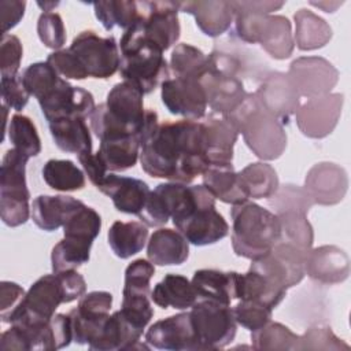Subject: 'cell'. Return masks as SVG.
Returning <instances> with one entry per match:
<instances>
[{
	"label": "cell",
	"instance_id": "6da1fadb",
	"mask_svg": "<svg viewBox=\"0 0 351 351\" xmlns=\"http://www.w3.org/2000/svg\"><path fill=\"white\" fill-rule=\"evenodd\" d=\"M141 169L151 177L189 184L207 170L202 123L192 119L158 123L141 141Z\"/></svg>",
	"mask_w": 351,
	"mask_h": 351
},
{
	"label": "cell",
	"instance_id": "7a4b0ae2",
	"mask_svg": "<svg viewBox=\"0 0 351 351\" xmlns=\"http://www.w3.org/2000/svg\"><path fill=\"white\" fill-rule=\"evenodd\" d=\"M144 93L134 85L122 81L107 93L106 101L96 106L89 121L99 140L137 136L143 138L159 123L154 110H145Z\"/></svg>",
	"mask_w": 351,
	"mask_h": 351
},
{
	"label": "cell",
	"instance_id": "3957f363",
	"mask_svg": "<svg viewBox=\"0 0 351 351\" xmlns=\"http://www.w3.org/2000/svg\"><path fill=\"white\" fill-rule=\"evenodd\" d=\"M85 293V278L75 269L45 274L30 285L8 324L48 322L62 303L77 300Z\"/></svg>",
	"mask_w": 351,
	"mask_h": 351
},
{
	"label": "cell",
	"instance_id": "277c9868",
	"mask_svg": "<svg viewBox=\"0 0 351 351\" xmlns=\"http://www.w3.org/2000/svg\"><path fill=\"white\" fill-rule=\"evenodd\" d=\"M226 118L241 133L252 154L262 160L278 159L287 148V133L282 123L269 114L254 92H247L243 103Z\"/></svg>",
	"mask_w": 351,
	"mask_h": 351
},
{
	"label": "cell",
	"instance_id": "5b68a950",
	"mask_svg": "<svg viewBox=\"0 0 351 351\" xmlns=\"http://www.w3.org/2000/svg\"><path fill=\"white\" fill-rule=\"evenodd\" d=\"M232 217V248L237 256L251 261L266 255L281 241L278 217L254 202L234 204Z\"/></svg>",
	"mask_w": 351,
	"mask_h": 351
},
{
	"label": "cell",
	"instance_id": "8992f818",
	"mask_svg": "<svg viewBox=\"0 0 351 351\" xmlns=\"http://www.w3.org/2000/svg\"><path fill=\"white\" fill-rule=\"evenodd\" d=\"M171 219L188 243L199 247L214 244L229 233L228 222L215 208V197L203 184L188 186Z\"/></svg>",
	"mask_w": 351,
	"mask_h": 351
},
{
	"label": "cell",
	"instance_id": "52a82bcc",
	"mask_svg": "<svg viewBox=\"0 0 351 351\" xmlns=\"http://www.w3.org/2000/svg\"><path fill=\"white\" fill-rule=\"evenodd\" d=\"M119 74L123 81L151 93L169 78V66L163 51L140 33L136 25L125 30L119 40Z\"/></svg>",
	"mask_w": 351,
	"mask_h": 351
},
{
	"label": "cell",
	"instance_id": "ba28073f",
	"mask_svg": "<svg viewBox=\"0 0 351 351\" xmlns=\"http://www.w3.org/2000/svg\"><path fill=\"white\" fill-rule=\"evenodd\" d=\"M234 18L230 37L244 44H259L277 60L291 58L295 49L292 25L284 15H273L240 8L232 1Z\"/></svg>",
	"mask_w": 351,
	"mask_h": 351
},
{
	"label": "cell",
	"instance_id": "9c48e42d",
	"mask_svg": "<svg viewBox=\"0 0 351 351\" xmlns=\"http://www.w3.org/2000/svg\"><path fill=\"white\" fill-rule=\"evenodd\" d=\"M27 160L26 155L11 148L4 154L0 166V217L11 228L23 225L32 215L26 185Z\"/></svg>",
	"mask_w": 351,
	"mask_h": 351
},
{
	"label": "cell",
	"instance_id": "30bf717a",
	"mask_svg": "<svg viewBox=\"0 0 351 351\" xmlns=\"http://www.w3.org/2000/svg\"><path fill=\"white\" fill-rule=\"evenodd\" d=\"M73 341L69 314H55L48 322L12 324L0 336V350H59Z\"/></svg>",
	"mask_w": 351,
	"mask_h": 351
},
{
	"label": "cell",
	"instance_id": "8fae6325",
	"mask_svg": "<svg viewBox=\"0 0 351 351\" xmlns=\"http://www.w3.org/2000/svg\"><path fill=\"white\" fill-rule=\"evenodd\" d=\"M189 314L200 351L221 350L233 341L237 322L229 304L197 300Z\"/></svg>",
	"mask_w": 351,
	"mask_h": 351
},
{
	"label": "cell",
	"instance_id": "7c38bea8",
	"mask_svg": "<svg viewBox=\"0 0 351 351\" xmlns=\"http://www.w3.org/2000/svg\"><path fill=\"white\" fill-rule=\"evenodd\" d=\"M69 49L90 78L107 80L119 70V45L112 36L100 37L93 30H85L73 38Z\"/></svg>",
	"mask_w": 351,
	"mask_h": 351
},
{
	"label": "cell",
	"instance_id": "4fadbf2b",
	"mask_svg": "<svg viewBox=\"0 0 351 351\" xmlns=\"http://www.w3.org/2000/svg\"><path fill=\"white\" fill-rule=\"evenodd\" d=\"M214 70L243 80L258 82L270 71L269 63L248 44H244L233 37L215 43L208 55Z\"/></svg>",
	"mask_w": 351,
	"mask_h": 351
},
{
	"label": "cell",
	"instance_id": "5bb4252c",
	"mask_svg": "<svg viewBox=\"0 0 351 351\" xmlns=\"http://www.w3.org/2000/svg\"><path fill=\"white\" fill-rule=\"evenodd\" d=\"M140 18L134 23L143 37L163 52L174 45L181 33L178 1H138Z\"/></svg>",
	"mask_w": 351,
	"mask_h": 351
},
{
	"label": "cell",
	"instance_id": "9a60e30c",
	"mask_svg": "<svg viewBox=\"0 0 351 351\" xmlns=\"http://www.w3.org/2000/svg\"><path fill=\"white\" fill-rule=\"evenodd\" d=\"M306 254L307 252L291 243L278 241L266 255L252 261L250 269L266 276L273 282L288 291L298 285L306 276Z\"/></svg>",
	"mask_w": 351,
	"mask_h": 351
},
{
	"label": "cell",
	"instance_id": "2e32d148",
	"mask_svg": "<svg viewBox=\"0 0 351 351\" xmlns=\"http://www.w3.org/2000/svg\"><path fill=\"white\" fill-rule=\"evenodd\" d=\"M288 77L300 97H319L332 93L339 82V70L325 58L300 56L291 62Z\"/></svg>",
	"mask_w": 351,
	"mask_h": 351
},
{
	"label": "cell",
	"instance_id": "e0dca14e",
	"mask_svg": "<svg viewBox=\"0 0 351 351\" xmlns=\"http://www.w3.org/2000/svg\"><path fill=\"white\" fill-rule=\"evenodd\" d=\"M343 103L344 96L341 93H328L307 99L295 112L298 129L310 138H324L329 136L337 126Z\"/></svg>",
	"mask_w": 351,
	"mask_h": 351
},
{
	"label": "cell",
	"instance_id": "ac0fdd59",
	"mask_svg": "<svg viewBox=\"0 0 351 351\" xmlns=\"http://www.w3.org/2000/svg\"><path fill=\"white\" fill-rule=\"evenodd\" d=\"M261 106L278 119L282 126L288 125L300 106V96L287 73L270 70L254 90Z\"/></svg>",
	"mask_w": 351,
	"mask_h": 351
},
{
	"label": "cell",
	"instance_id": "d6986e66",
	"mask_svg": "<svg viewBox=\"0 0 351 351\" xmlns=\"http://www.w3.org/2000/svg\"><path fill=\"white\" fill-rule=\"evenodd\" d=\"M162 103L173 115L199 121L206 117L207 97L197 78H167L160 84Z\"/></svg>",
	"mask_w": 351,
	"mask_h": 351
},
{
	"label": "cell",
	"instance_id": "ffe728a7",
	"mask_svg": "<svg viewBox=\"0 0 351 351\" xmlns=\"http://www.w3.org/2000/svg\"><path fill=\"white\" fill-rule=\"evenodd\" d=\"M38 104L47 122L75 117L86 119L96 108L95 97L89 90L73 86L64 78L51 93L38 100Z\"/></svg>",
	"mask_w": 351,
	"mask_h": 351
},
{
	"label": "cell",
	"instance_id": "44dd1931",
	"mask_svg": "<svg viewBox=\"0 0 351 351\" xmlns=\"http://www.w3.org/2000/svg\"><path fill=\"white\" fill-rule=\"evenodd\" d=\"M145 343L158 350L200 351L189 311L156 321L147 330Z\"/></svg>",
	"mask_w": 351,
	"mask_h": 351
},
{
	"label": "cell",
	"instance_id": "7402d4cb",
	"mask_svg": "<svg viewBox=\"0 0 351 351\" xmlns=\"http://www.w3.org/2000/svg\"><path fill=\"white\" fill-rule=\"evenodd\" d=\"M314 204L335 206L348 189V176L344 167L333 162L315 163L306 174L304 186Z\"/></svg>",
	"mask_w": 351,
	"mask_h": 351
},
{
	"label": "cell",
	"instance_id": "603a6c76",
	"mask_svg": "<svg viewBox=\"0 0 351 351\" xmlns=\"http://www.w3.org/2000/svg\"><path fill=\"white\" fill-rule=\"evenodd\" d=\"M204 118L206 119L200 123L203 152L207 166H230L239 132L223 117H217L211 112Z\"/></svg>",
	"mask_w": 351,
	"mask_h": 351
},
{
	"label": "cell",
	"instance_id": "cb8c5ba5",
	"mask_svg": "<svg viewBox=\"0 0 351 351\" xmlns=\"http://www.w3.org/2000/svg\"><path fill=\"white\" fill-rule=\"evenodd\" d=\"M304 273L317 284L335 285L350 274V258L337 245H321L306 254Z\"/></svg>",
	"mask_w": 351,
	"mask_h": 351
},
{
	"label": "cell",
	"instance_id": "d4e9b609",
	"mask_svg": "<svg viewBox=\"0 0 351 351\" xmlns=\"http://www.w3.org/2000/svg\"><path fill=\"white\" fill-rule=\"evenodd\" d=\"M200 84L206 92L207 106L213 114L219 117L233 112L247 95L243 81L214 70L211 63L210 69L202 75Z\"/></svg>",
	"mask_w": 351,
	"mask_h": 351
},
{
	"label": "cell",
	"instance_id": "484cf974",
	"mask_svg": "<svg viewBox=\"0 0 351 351\" xmlns=\"http://www.w3.org/2000/svg\"><path fill=\"white\" fill-rule=\"evenodd\" d=\"M96 188L112 200L118 211L137 217L143 211L151 192L148 184L143 180L112 173H108Z\"/></svg>",
	"mask_w": 351,
	"mask_h": 351
},
{
	"label": "cell",
	"instance_id": "4316f807",
	"mask_svg": "<svg viewBox=\"0 0 351 351\" xmlns=\"http://www.w3.org/2000/svg\"><path fill=\"white\" fill-rule=\"evenodd\" d=\"M143 330L133 326L121 313L114 311L103 324L97 336L88 344L92 351H122V350H149L140 343Z\"/></svg>",
	"mask_w": 351,
	"mask_h": 351
},
{
	"label": "cell",
	"instance_id": "83f0119b",
	"mask_svg": "<svg viewBox=\"0 0 351 351\" xmlns=\"http://www.w3.org/2000/svg\"><path fill=\"white\" fill-rule=\"evenodd\" d=\"M180 11L191 14L196 26L203 34L208 37H219L226 33L234 18L232 1L222 0H197V1H178Z\"/></svg>",
	"mask_w": 351,
	"mask_h": 351
},
{
	"label": "cell",
	"instance_id": "f1b7e54d",
	"mask_svg": "<svg viewBox=\"0 0 351 351\" xmlns=\"http://www.w3.org/2000/svg\"><path fill=\"white\" fill-rule=\"evenodd\" d=\"M188 184L162 182L149 192L147 203L138 218L147 226H162L173 217L184 202Z\"/></svg>",
	"mask_w": 351,
	"mask_h": 351
},
{
	"label": "cell",
	"instance_id": "f546056e",
	"mask_svg": "<svg viewBox=\"0 0 351 351\" xmlns=\"http://www.w3.org/2000/svg\"><path fill=\"white\" fill-rule=\"evenodd\" d=\"M84 203L66 195H40L32 203V219L45 232H53L69 221V218Z\"/></svg>",
	"mask_w": 351,
	"mask_h": 351
},
{
	"label": "cell",
	"instance_id": "4dcf8cb0",
	"mask_svg": "<svg viewBox=\"0 0 351 351\" xmlns=\"http://www.w3.org/2000/svg\"><path fill=\"white\" fill-rule=\"evenodd\" d=\"M237 271H222L217 269H200L191 280L197 300H210L222 304L236 299Z\"/></svg>",
	"mask_w": 351,
	"mask_h": 351
},
{
	"label": "cell",
	"instance_id": "1f68e13d",
	"mask_svg": "<svg viewBox=\"0 0 351 351\" xmlns=\"http://www.w3.org/2000/svg\"><path fill=\"white\" fill-rule=\"evenodd\" d=\"M147 256L158 266L182 265L189 256V243L178 230L160 228L149 237Z\"/></svg>",
	"mask_w": 351,
	"mask_h": 351
},
{
	"label": "cell",
	"instance_id": "d6a6232c",
	"mask_svg": "<svg viewBox=\"0 0 351 351\" xmlns=\"http://www.w3.org/2000/svg\"><path fill=\"white\" fill-rule=\"evenodd\" d=\"M285 296L287 289L252 269L244 274H237L236 299L239 300H252L274 308Z\"/></svg>",
	"mask_w": 351,
	"mask_h": 351
},
{
	"label": "cell",
	"instance_id": "836d02e7",
	"mask_svg": "<svg viewBox=\"0 0 351 351\" xmlns=\"http://www.w3.org/2000/svg\"><path fill=\"white\" fill-rule=\"evenodd\" d=\"M151 300L162 308L186 310L197 302V298L185 276L169 273L151 291Z\"/></svg>",
	"mask_w": 351,
	"mask_h": 351
},
{
	"label": "cell",
	"instance_id": "e575fe53",
	"mask_svg": "<svg viewBox=\"0 0 351 351\" xmlns=\"http://www.w3.org/2000/svg\"><path fill=\"white\" fill-rule=\"evenodd\" d=\"M85 118H60L48 122L56 147L64 152H92V136Z\"/></svg>",
	"mask_w": 351,
	"mask_h": 351
},
{
	"label": "cell",
	"instance_id": "d590c367",
	"mask_svg": "<svg viewBox=\"0 0 351 351\" xmlns=\"http://www.w3.org/2000/svg\"><path fill=\"white\" fill-rule=\"evenodd\" d=\"M293 41L300 51H314L325 47L332 38L329 23L307 8H300L293 15Z\"/></svg>",
	"mask_w": 351,
	"mask_h": 351
},
{
	"label": "cell",
	"instance_id": "8d00e7d4",
	"mask_svg": "<svg viewBox=\"0 0 351 351\" xmlns=\"http://www.w3.org/2000/svg\"><path fill=\"white\" fill-rule=\"evenodd\" d=\"M203 185L210 191V193L232 206L240 204L248 200L240 178L239 173L234 171L233 165L230 166H211L203 174Z\"/></svg>",
	"mask_w": 351,
	"mask_h": 351
},
{
	"label": "cell",
	"instance_id": "74e56055",
	"mask_svg": "<svg viewBox=\"0 0 351 351\" xmlns=\"http://www.w3.org/2000/svg\"><path fill=\"white\" fill-rule=\"evenodd\" d=\"M147 237L148 226L141 221H115L107 233L110 248L121 259H128L140 252L145 245Z\"/></svg>",
	"mask_w": 351,
	"mask_h": 351
},
{
	"label": "cell",
	"instance_id": "f35d334b",
	"mask_svg": "<svg viewBox=\"0 0 351 351\" xmlns=\"http://www.w3.org/2000/svg\"><path fill=\"white\" fill-rule=\"evenodd\" d=\"M141 138L137 136L100 140L97 154L110 171H125L140 159Z\"/></svg>",
	"mask_w": 351,
	"mask_h": 351
},
{
	"label": "cell",
	"instance_id": "ab89813d",
	"mask_svg": "<svg viewBox=\"0 0 351 351\" xmlns=\"http://www.w3.org/2000/svg\"><path fill=\"white\" fill-rule=\"evenodd\" d=\"M241 186L250 199H269L278 188V176L274 167L265 162H254L239 171Z\"/></svg>",
	"mask_w": 351,
	"mask_h": 351
},
{
	"label": "cell",
	"instance_id": "60d3db41",
	"mask_svg": "<svg viewBox=\"0 0 351 351\" xmlns=\"http://www.w3.org/2000/svg\"><path fill=\"white\" fill-rule=\"evenodd\" d=\"M95 15L106 30L115 26L128 30L140 18L138 1L133 0H108L92 3Z\"/></svg>",
	"mask_w": 351,
	"mask_h": 351
},
{
	"label": "cell",
	"instance_id": "b9f144b4",
	"mask_svg": "<svg viewBox=\"0 0 351 351\" xmlns=\"http://www.w3.org/2000/svg\"><path fill=\"white\" fill-rule=\"evenodd\" d=\"M45 184L60 192L80 191L85 186L84 171L69 159H49L41 170Z\"/></svg>",
	"mask_w": 351,
	"mask_h": 351
},
{
	"label": "cell",
	"instance_id": "7bdbcfd3",
	"mask_svg": "<svg viewBox=\"0 0 351 351\" xmlns=\"http://www.w3.org/2000/svg\"><path fill=\"white\" fill-rule=\"evenodd\" d=\"M170 69L177 78H197L210 69V59L202 49L195 45L177 44L170 56Z\"/></svg>",
	"mask_w": 351,
	"mask_h": 351
},
{
	"label": "cell",
	"instance_id": "ee69618b",
	"mask_svg": "<svg viewBox=\"0 0 351 351\" xmlns=\"http://www.w3.org/2000/svg\"><path fill=\"white\" fill-rule=\"evenodd\" d=\"M90 240L63 237L51 252L52 271L59 273L64 270H74L86 263L90 256Z\"/></svg>",
	"mask_w": 351,
	"mask_h": 351
},
{
	"label": "cell",
	"instance_id": "f6af8a7d",
	"mask_svg": "<svg viewBox=\"0 0 351 351\" xmlns=\"http://www.w3.org/2000/svg\"><path fill=\"white\" fill-rule=\"evenodd\" d=\"M299 335L280 322L269 321L265 326L251 332V344L256 351L296 350Z\"/></svg>",
	"mask_w": 351,
	"mask_h": 351
},
{
	"label": "cell",
	"instance_id": "bcb514c9",
	"mask_svg": "<svg viewBox=\"0 0 351 351\" xmlns=\"http://www.w3.org/2000/svg\"><path fill=\"white\" fill-rule=\"evenodd\" d=\"M63 80L56 70L45 60L29 64L21 74V81L30 96L38 100L51 93Z\"/></svg>",
	"mask_w": 351,
	"mask_h": 351
},
{
	"label": "cell",
	"instance_id": "7dc6e473",
	"mask_svg": "<svg viewBox=\"0 0 351 351\" xmlns=\"http://www.w3.org/2000/svg\"><path fill=\"white\" fill-rule=\"evenodd\" d=\"M281 225V241L291 243L304 252L313 248L314 229L306 214L296 211H287L276 214Z\"/></svg>",
	"mask_w": 351,
	"mask_h": 351
},
{
	"label": "cell",
	"instance_id": "c3c4849f",
	"mask_svg": "<svg viewBox=\"0 0 351 351\" xmlns=\"http://www.w3.org/2000/svg\"><path fill=\"white\" fill-rule=\"evenodd\" d=\"M8 138L12 148L18 149L29 159L41 152V140L34 122L22 114H14L8 125Z\"/></svg>",
	"mask_w": 351,
	"mask_h": 351
},
{
	"label": "cell",
	"instance_id": "681fc988",
	"mask_svg": "<svg viewBox=\"0 0 351 351\" xmlns=\"http://www.w3.org/2000/svg\"><path fill=\"white\" fill-rule=\"evenodd\" d=\"M267 206L274 211V214H281L287 211H296L306 214L313 207V200L303 186L293 184L278 185L277 191L269 197Z\"/></svg>",
	"mask_w": 351,
	"mask_h": 351
},
{
	"label": "cell",
	"instance_id": "f907efd6",
	"mask_svg": "<svg viewBox=\"0 0 351 351\" xmlns=\"http://www.w3.org/2000/svg\"><path fill=\"white\" fill-rule=\"evenodd\" d=\"M101 229V218L96 210L85 203L63 225L64 237L93 241Z\"/></svg>",
	"mask_w": 351,
	"mask_h": 351
},
{
	"label": "cell",
	"instance_id": "816d5d0a",
	"mask_svg": "<svg viewBox=\"0 0 351 351\" xmlns=\"http://www.w3.org/2000/svg\"><path fill=\"white\" fill-rule=\"evenodd\" d=\"M149 296L151 295L122 292V306L119 310L123 317L140 330H144L154 317Z\"/></svg>",
	"mask_w": 351,
	"mask_h": 351
},
{
	"label": "cell",
	"instance_id": "f5cc1de1",
	"mask_svg": "<svg viewBox=\"0 0 351 351\" xmlns=\"http://www.w3.org/2000/svg\"><path fill=\"white\" fill-rule=\"evenodd\" d=\"M350 346L339 339L328 326H311L299 336L296 351L302 350H348Z\"/></svg>",
	"mask_w": 351,
	"mask_h": 351
},
{
	"label": "cell",
	"instance_id": "db71d44e",
	"mask_svg": "<svg viewBox=\"0 0 351 351\" xmlns=\"http://www.w3.org/2000/svg\"><path fill=\"white\" fill-rule=\"evenodd\" d=\"M232 310L237 325H241L251 332L271 321L273 314V308L252 300H240Z\"/></svg>",
	"mask_w": 351,
	"mask_h": 351
},
{
	"label": "cell",
	"instance_id": "11a10c76",
	"mask_svg": "<svg viewBox=\"0 0 351 351\" xmlns=\"http://www.w3.org/2000/svg\"><path fill=\"white\" fill-rule=\"evenodd\" d=\"M37 34L47 48L62 49L66 43V29L62 16L58 12H43L37 21Z\"/></svg>",
	"mask_w": 351,
	"mask_h": 351
},
{
	"label": "cell",
	"instance_id": "9f6ffc18",
	"mask_svg": "<svg viewBox=\"0 0 351 351\" xmlns=\"http://www.w3.org/2000/svg\"><path fill=\"white\" fill-rule=\"evenodd\" d=\"M155 273V266L147 259L133 261L125 270V285L122 292L151 295L149 282Z\"/></svg>",
	"mask_w": 351,
	"mask_h": 351
},
{
	"label": "cell",
	"instance_id": "6f0895ef",
	"mask_svg": "<svg viewBox=\"0 0 351 351\" xmlns=\"http://www.w3.org/2000/svg\"><path fill=\"white\" fill-rule=\"evenodd\" d=\"M23 48L14 34H3L0 43V74L1 78H15L21 67Z\"/></svg>",
	"mask_w": 351,
	"mask_h": 351
},
{
	"label": "cell",
	"instance_id": "680465c9",
	"mask_svg": "<svg viewBox=\"0 0 351 351\" xmlns=\"http://www.w3.org/2000/svg\"><path fill=\"white\" fill-rule=\"evenodd\" d=\"M47 62L64 80H67V78H71V80H85V78H88V75L82 70L81 64L78 63L77 58L71 53V51L69 48L51 52L47 58Z\"/></svg>",
	"mask_w": 351,
	"mask_h": 351
},
{
	"label": "cell",
	"instance_id": "91938a15",
	"mask_svg": "<svg viewBox=\"0 0 351 351\" xmlns=\"http://www.w3.org/2000/svg\"><path fill=\"white\" fill-rule=\"evenodd\" d=\"M1 99L3 104L8 108H14L15 111L23 110L27 104L30 95L25 89L21 75L15 78H1Z\"/></svg>",
	"mask_w": 351,
	"mask_h": 351
},
{
	"label": "cell",
	"instance_id": "94428289",
	"mask_svg": "<svg viewBox=\"0 0 351 351\" xmlns=\"http://www.w3.org/2000/svg\"><path fill=\"white\" fill-rule=\"evenodd\" d=\"M25 291L21 285L11 281H1L0 284V296H1V304H0V317L3 322H8L11 314L15 311V308L21 304Z\"/></svg>",
	"mask_w": 351,
	"mask_h": 351
},
{
	"label": "cell",
	"instance_id": "6125c7cd",
	"mask_svg": "<svg viewBox=\"0 0 351 351\" xmlns=\"http://www.w3.org/2000/svg\"><path fill=\"white\" fill-rule=\"evenodd\" d=\"M26 1L21 0H1L0 12H1V36L7 34L8 30L15 27L25 15Z\"/></svg>",
	"mask_w": 351,
	"mask_h": 351
},
{
	"label": "cell",
	"instance_id": "be15d7a7",
	"mask_svg": "<svg viewBox=\"0 0 351 351\" xmlns=\"http://www.w3.org/2000/svg\"><path fill=\"white\" fill-rule=\"evenodd\" d=\"M78 160L84 169V171L86 173V176L89 177L90 182L97 186L103 178L108 174V169L106 166V163L103 162V159L100 158V155L96 152H84V154H78Z\"/></svg>",
	"mask_w": 351,
	"mask_h": 351
},
{
	"label": "cell",
	"instance_id": "e7e4bbea",
	"mask_svg": "<svg viewBox=\"0 0 351 351\" xmlns=\"http://www.w3.org/2000/svg\"><path fill=\"white\" fill-rule=\"evenodd\" d=\"M234 4L240 8L248 10V11H259L271 14L273 11H278L285 4L284 1H271V0H248V1H234Z\"/></svg>",
	"mask_w": 351,
	"mask_h": 351
},
{
	"label": "cell",
	"instance_id": "03108f58",
	"mask_svg": "<svg viewBox=\"0 0 351 351\" xmlns=\"http://www.w3.org/2000/svg\"><path fill=\"white\" fill-rule=\"evenodd\" d=\"M310 4L321 8L325 12H335L336 8L343 4V1H329V3L328 1H310Z\"/></svg>",
	"mask_w": 351,
	"mask_h": 351
},
{
	"label": "cell",
	"instance_id": "003e7915",
	"mask_svg": "<svg viewBox=\"0 0 351 351\" xmlns=\"http://www.w3.org/2000/svg\"><path fill=\"white\" fill-rule=\"evenodd\" d=\"M37 5L41 7L44 10V12H51L52 10L51 8H55L56 5H59V3H53V1H45V3H41V1H37Z\"/></svg>",
	"mask_w": 351,
	"mask_h": 351
}]
</instances>
